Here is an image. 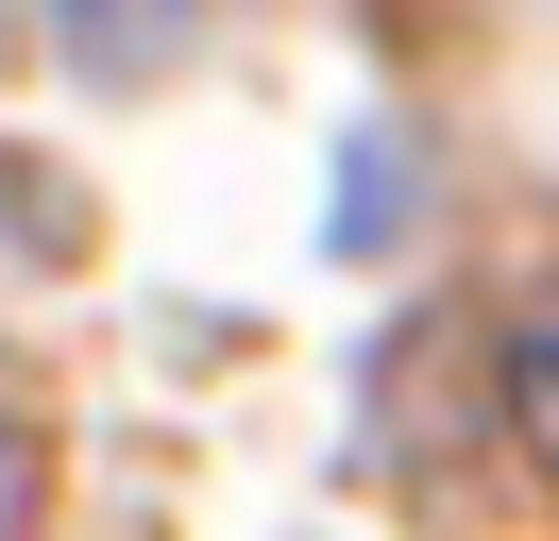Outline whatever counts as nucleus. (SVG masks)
I'll return each mask as SVG.
<instances>
[{
  "mask_svg": "<svg viewBox=\"0 0 559 541\" xmlns=\"http://www.w3.org/2000/svg\"><path fill=\"white\" fill-rule=\"evenodd\" d=\"M509 423H525V457H559V322L509 356Z\"/></svg>",
  "mask_w": 559,
  "mask_h": 541,
  "instance_id": "nucleus-2",
  "label": "nucleus"
},
{
  "mask_svg": "<svg viewBox=\"0 0 559 541\" xmlns=\"http://www.w3.org/2000/svg\"><path fill=\"white\" fill-rule=\"evenodd\" d=\"M187 17V0H69V34H85V51H103V68H136L153 51V34H170Z\"/></svg>",
  "mask_w": 559,
  "mask_h": 541,
  "instance_id": "nucleus-1",
  "label": "nucleus"
}]
</instances>
